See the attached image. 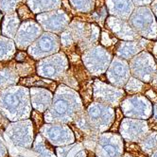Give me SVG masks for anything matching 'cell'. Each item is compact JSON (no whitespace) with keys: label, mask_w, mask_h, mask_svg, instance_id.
Here are the masks:
<instances>
[{"label":"cell","mask_w":157,"mask_h":157,"mask_svg":"<svg viewBox=\"0 0 157 157\" xmlns=\"http://www.w3.org/2000/svg\"><path fill=\"white\" fill-rule=\"evenodd\" d=\"M37 20L44 29L59 32L66 28L70 19L63 10H55L52 12L40 13L37 16Z\"/></svg>","instance_id":"1"},{"label":"cell","mask_w":157,"mask_h":157,"mask_svg":"<svg viewBox=\"0 0 157 157\" xmlns=\"http://www.w3.org/2000/svg\"><path fill=\"white\" fill-rule=\"evenodd\" d=\"M41 33L40 26L34 21H27L22 24L17 33V44L20 48L28 46Z\"/></svg>","instance_id":"2"},{"label":"cell","mask_w":157,"mask_h":157,"mask_svg":"<svg viewBox=\"0 0 157 157\" xmlns=\"http://www.w3.org/2000/svg\"><path fill=\"white\" fill-rule=\"evenodd\" d=\"M30 10L34 13L52 12L61 7V0H27Z\"/></svg>","instance_id":"3"},{"label":"cell","mask_w":157,"mask_h":157,"mask_svg":"<svg viewBox=\"0 0 157 157\" xmlns=\"http://www.w3.org/2000/svg\"><path fill=\"white\" fill-rule=\"evenodd\" d=\"M106 3L112 14L126 18L131 13L132 7L130 6L131 3L129 0H106Z\"/></svg>","instance_id":"4"},{"label":"cell","mask_w":157,"mask_h":157,"mask_svg":"<svg viewBox=\"0 0 157 157\" xmlns=\"http://www.w3.org/2000/svg\"><path fill=\"white\" fill-rule=\"evenodd\" d=\"M58 37L53 34H44L37 42L34 47H32L33 51L37 53L51 52L53 48H58Z\"/></svg>","instance_id":"5"},{"label":"cell","mask_w":157,"mask_h":157,"mask_svg":"<svg viewBox=\"0 0 157 157\" xmlns=\"http://www.w3.org/2000/svg\"><path fill=\"white\" fill-rule=\"evenodd\" d=\"M20 20L16 13H9L5 16L2 24V32L6 36L13 37L19 28Z\"/></svg>","instance_id":"6"},{"label":"cell","mask_w":157,"mask_h":157,"mask_svg":"<svg viewBox=\"0 0 157 157\" xmlns=\"http://www.w3.org/2000/svg\"><path fill=\"white\" fill-rule=\"evenodd\" d=\"M138 143L142 152L145 154L152 153L157 149V132H151Z\"/></svg>","instance_id":"7"},{"label":"cell","mask_w":157,"mask_h":157,"mask_svg":"<svg viewBox=\"0 0 157 157\" xmlns=\"http://www.w3.org/2000/svg\"><path fill=\"white\" fill-rule=\"evenodd\" d=\"M71 6L80 13L91 12L95 5V0H69Z\"/></svg>","instance_id":"8"},{"label":"cell","mask_w":157,"mask_h":157,"mask_svg":"<svg viewBox=\"0 0 157 157\" xmlns=\"http://www.w3.org/2000/svg\"><path fill=\"white\" fill-rule=\"evenodd\" d=\"M149 87L148 84H146L144 82H142L141 81L137 80L136 78H132L129 80L128 83H127V86H126V90L129 92V93H140V92H143L145 91Z\"/></svg>","instance_id":"9"},{"label":"cell","mask_w":157,"mask_h":157,"mask_svg":"<svg viewBox=\"0 0 157 157\" xmlns=\"http://www.w3.org/2000/svg\"><path fill=\"white\" fill-rule=\"evenodd\" d=\"M21 0H0V10L4 13H15V10Z\"/></svg>","instance_id":"10"},{"label":"cell","mask_w":157,"mask_h":157,"mask_svg":"<svg viewBox=\"0 0 157 157\" xmlns=\"http://www.w3.org/2000/svg\"><path fill=\"white\" fill-rule=\"evenodd\" d=\"M151 89L154 90L157 93V71L154 73L152 78H151Z\"/></svg>","instance_id":"11"}]
</instances>
